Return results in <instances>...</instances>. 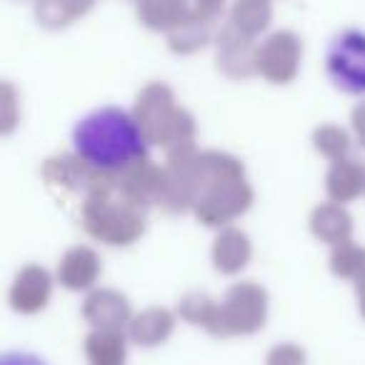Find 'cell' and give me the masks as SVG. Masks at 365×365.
<instances>
[{"label":"cell","instance_id":"1","mask_svg":"<svg viewBox=\"0 0 365 365\" xmlns=\"http://www.w3.org/2000/svg\"><path fill=\"white\" fill-rule=\"evenodd\" d=\"M73 150L88 168L123 173L150 153V140L140 123L118 106H103L83 115L73 128Z\"/></svg>","mask_w":365,"mask_h":365},{"label":"cell","instance_id":"2","mask_svg":"<svg viewBox=\"0 0 365 365\" xmlns=\"http://www.w3.org/2000/svg\"><path fill=\"white\" fill-rule=\"evenodd\" d=\"M325 76L345 96H365V31L340 28L325 46Z\"/></svg>","mask_w":365,"mask_h":365},{"label":"cell","instance_id":"3","mask_svg":"<svg viewBox=\"0 0 365 365\" xmlns=\"http://www.w3.org/2000/svg\"><path fill=\"white\" fill-rule=\"evenodd\" d=\"M0 365H48V363L36 353H26V350H8V353H0Z\"/></svg>","mask_w":365,"mask_h":365}]
</instances>
